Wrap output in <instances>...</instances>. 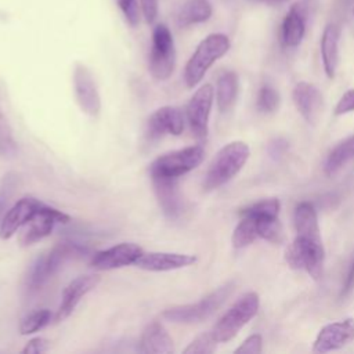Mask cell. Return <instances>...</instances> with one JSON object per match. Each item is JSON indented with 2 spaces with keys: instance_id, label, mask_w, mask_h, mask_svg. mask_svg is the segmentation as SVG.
<instances>
[{
  "instance_id": "cell-40",
  "label": "cell",
  "mask_w": 354,
  "mask_h": 354,
  "mask_svg": "<svg viewBox=\"0 0 354 354\" xmlns=\"http://www.w3.org/2000/svg\"><path fill=\"white\" fill-rule=\"evenodd\" d=\"M267 1H278V0H267Z\"/></svg>"
},
{
  "instance_id": "cell-7",
  "label": "cell",
  "mask_w": 354,
  "mask_h": 354,
  "mask_svg": "<svg viewBox=\"0 0 354 354\" xmlns=\"http://www.w3.org/2000/svg\"><path fill=\"white\" fill-rule=\"evenodd\" d=\"M205 158V149L201 145H191L176 149L156 158L149 166L151 177L178 178L180 176L198 167Z\"/></svg>"
},
{
  "instance_id": "cell-37",
  "label": "cell",
  "mask_w": 354,
  "mask_h": 354,
  "mask_svg": "<svg viewBox=\"0 0 354 354\" xmlns=\"http://www.w3.org/2000/svg\"><path fill=\"white\" fill-rule=\"evenodd\" d=\"M48 350V342L43 337H35L29 340L22 348L24 354H41Z\"/></svg>"
},
{
  "instance_id": "cell-35",
  "label": "cell",
  "mask_w": 354,
  "mask_h": 354,
  "mask_svg": "<svg viewBox=\"0 0 354 354\" xmlns=\"http://www.w3.org/2000/svg\"><path fill=\"white\" fill-rule=\"evenodd\" d=\"M351 111H354V88L346 91V93L340 97L339 102L336 104L335 113H336V115H344V113L351 112Z\"/></svg>"
},
{
  "instance_id": "cell-29",
  "label": "cell",
  "mask_w": 354,
  "mask_h": 354,
  "mask_svg": "<svg viewBox=\"0 0 354 354\" xmlns=\"http://www.w3.org/2000/svg\"><path fill=\"white\" fill-rule=\"evenodd\" d=\"M278 105H279L278 91L268 84L263 86L257 95V109L263 113H272L278 109Z\"/></svg>"
},
{
  "instance_id": "cell-2",
  "label": "cell",
  "mask_w": 354,
  "mask_h": 354,
  "mask_svg": "<svg viewBox=\"0 0 354 354\" xmlns=\"http://www.w3.org/2000/svg\"><path fill=\"white\" fill-rule=\"evenodd\" d=\"M86 253L87 249L75 242L58 243L47 254L37 257L32 264L26 277V289L29 292H37L53 275L61 270L66 261L79 259Z\"/></svg>"
},
{
  "instance_id": "cell-16",
  "label": "cell",
  "mask_w": 354,
  "mask_h": 354,
  "mask_svg": "<svg viewBox=\"0 0 354 354\" xmlns=\"http://www.w3.org/2000/svg\"><path fill=\"white\" fill-rule=\"evenodd\" d=\"M196 261V256L187 253H169V252H148L142 253L136 261V267L145 271H171L192 266Z\"/></svg>"
},
{
  "instance_id": "cell-9",
  "label": "cell",
  "mask_w": 354,
  "mask_h": 354,
  "mask_svg": "<svg viewBox=\"0 0 354 354\" xmlns=\"http://www.w3.org/2000/svg\"><path fill=\"white\" fill-rule=\"evenodd\" d=\"M213 97L214 90L212 84H203L195 91V94L187 104V122L189 124L192 134L199 140H205L207 136Z\"/></svg>"
},
{
  "instance_id": "cell-31",
  "label": "cell",
  "mask_w": 354,
  "mask_h": 354,
  "mask_svg": "<svg viewBox=\"0 0 354 354\" xmlns=\"http://www.w3.org/2000/svg\"><path fill=\"white\" fill-rule=\"evenodd\" d=\"M17 144L12 137V131L10 129V124L7 123V119L0 111V156H8L15 153Z\"/></svg>"
},
{
  "instance_id": "cell-28",
  "label": "cell",
  "mask_w": 354,
  "mask_h": 354,
  "mask_svg": "<svg viewBox=\"0 0 354 354\" xmlns=\"http://www.w3.org/2000/svg\"><path fill=\"white\" fill-rule=\"evenodd\" d=\"M51 321V313L46 308L37 310L35 313H30L28 317H25L19 325L21 335H30L35 333L44 326H47Z\"/></svg>"
},
{
  "instance_id": "cell-30",
  "label": "cell",
  "mask_w": 354,
  "mask_h": 354,
  "mask_svg": "<svg viewBox=\"0 0 354 354\" xmlns=\"http://www.w3.org/2000/svg\"><path fill=\"white\" fill-rule=\"evenodd\" d=\"M217 343L218 342L214 339L212 332L202 333L188 344L184 354H210L216 350Z\"/></svg>"
},
{
  "instance_id": "cell-22",
  "label": "cell",
  "mask_w": 354,
  "mask_h": 354,
  "mask_svg": "<svg viewBox=\"0 0 354 354\" xmlns=\"http://www.w3.org/2000/svg\"><path fill=\"white\" fill-rule=\"evenodd\" d=\"M339 37L340 29L335 24H328L321 36V58L326 76L333 79L339 64Z\"/></svg>"
},
{
  "instance_id": "cell-12",
  "label": "cell",
  "mask_w": 354,
  "mask_h": 354,
  "mask_svg": "<svg viewBox=\"0 0 354 354\" xmlns=\"http://www.w3.org/2000/svg\"><path fill=\"white\" fill-rule=\"evenodd\" d=\"M142 253V248L138 246L137 243L123 242L94 253L91 259V267L100 271L126 267L130 264H136V261L141 257Z\"/></svg>"
},
{
  "instance_id": "cell-14",
  "label": "cell",
  "mask_w": 354,
  "mask_h": 354,
  "mask_svg": "<svg viewBox=\"0 0 354 354\" xmlns=\"http://www.w3.org/2000/svg\"><path fill=\"white\" fill-rule=\"evenodd\" d=\"M354 340V318H346L325 325L317 335L314 351L328 353L339 350Z\"/></svg>"
},
{
  "instance_id": "cell-41",
  "label": "cell",
  "mask_w": 354,
  "mask_h": 354,
  "mask_svg": "<svg viewBox=\"0 0 354 354\" xmlns=\"http://www.w3.org/2000/svg\"><path fill=\"white\" fill-rule=\"evenodd\" d=\"M353 12H354V11H353Z\"/></svg>"
},
{
  "instance_id": "cell-10",
  "label": "cell",
  "mask_w": 354,
  "mask_h": 354,
  "mask_svg": "<svg viewBox=\"0 0 354 354\" xmlns=\"http://www.w3.org/2000/svg\"><path fill=\"white\" fill-rule=\"evenodd\" d=\"M66 221H69L68 214L44 203L40 212L22 227V231L19 234V243L24 246L33 245L48 236L57 223Z\"/></svg>"
},
{
  "instance_id": "cell-8",
  "label": "cell",
  "mask_w": 354,
  "mask_h": 354,
  "mask_svg": "<svg viewBox=\"0 0 354 354\" xmlns=\"http://www.w3.org/2000/svg\"><path fill=\"white\" fill-rule=\"evenodd\" d=\"M176 66V47L170 29L165 24H158L152 32V44L148 58V69L158 80L171 76Z\"/></svg>"
},
{
  "instance_id": "cell-11",
  "label": "cell",
  "mask_w": 354,
  "mask_h": 354,
  "mask_svg": "<svg viewBox=\"0 0 354 354\" xmlns=\"http://www.w3.org/2000/svg\"><path fill=\"white\" fill-rule=\"evenodd\" d=\"M44 206V203L33 196H24L18 199L3 216L0 221V236L3 239L11 238L28 221H30Z\"/></svg>"
},
{
  "instance_id": "cell-23",
  "label": "cell",
  "mask_w": 354,
  "mask_h": 354,
  "mask_svg": "<svg viewBox=\"0 0 354 354\" xmlns=\"http://www.w3.org/2000/svg\"><path fill=\"white\" fill-rule=\"evenodd\" d=\"M213 8L209 0H187L177 11L176 22L178 28L206 22L212 17Z\"/></svg>"
},
{
  "instance_id": "cell-32",
  "label": "cell",
  "mask_w": 354,
  "mask_h": 354,
  "mask_svg": "<svg viewBox=\"0 0 354 354\" xmlns=\"http://www.w3.org/2000/svg\"><path fill=\"white\" fill-rule=\"evenodd\" d=\"M15 176L14 174H7L4 176L1 184H0V221L4 216V213L8 210L7 205L10 202V198L12 195V191L15 188Z\"/></svg>"
},
{
  "instance_id": "cell-21",
  "label": "cell",
  "mask_w": 354,
  "mask_h": 354,
  "mask_svg": "<svg viewBox=\"0 0 354 354\" xmlns=\"http://www.w3.org/2000/svg\"><path fill=\"white\" fill-rule=\"evenodd\" d=\"M140 351L145 354H170L174 351L173 339L160 322L153 321L145 326L140 339Z\"/></svg>"
},
{
  "instance_id": "cell-19",
  "label": "cell",
  "mask_w": 354,
  "mask_h": 354,
  "mask_svg": "<svg viewBox=\"0 0 354 354\" xmlns=\"http://www.w3.org/2000/svg\"><path fill=\"white\" fill-rule=\"evenodd\" d=\"M292 98L296 109L308 123H315L321 115L324 98L318 87L308 82H300L295 86Z\"/></svg>"
},
{
  "instance_id": "cell-1",
  "label": "cell",
  "mask_w": 354,
  "mask_h": 354,
  "mask_svg": "<svg viewBox=\"0 0 354 354\" xmlns=\"http://www.w3.org/2000/svg\"><path fill=\"white\" fill-rule=\"evenodd\" d=\"M250 149L243 141H232L224 145L213 158L203 180L206 191L216 189L235 177L246 165Z\"/></svg>"
},
{
  "instance_id": "cell-6",
  "label": "cell",
  "mask_w": 354,
  "mask_h": 354,
  "mask_svg": "<svg viewBox=\"0 0 354 354\" xmlns=\"http://www.w3.org/2000/svg\"><path fill=\"white\" fill-rule=\"evenodd\" d=\"M286 261L295 270H304L313 279L318 281L324 272L325 252L321 238L296 235L286 250Z\"/></svg>"
},
{
  "instance_id": "cell-27",
  "label": "cell",
  "mask_w": 354,
  "mask_h": 354,
  "mask_svg": "<svg viewBox=\"0 0 354 354\" xmlns=\"http://www.w3.org/2000/svg\"><path fill=\"white\" fill-rule=\"evenodd\" d=\"M241 216H242V218L236 224V227L232 232V238H231L232 245L236 249L249 246L250 243L254 242L256 238H259L256 218L249 214H241Z\"/></svg>"
},
{
  "instance_id": "cell-3",
  "label": "cell",
  "mask_w": 354,
  "mask_h": 354,
  "mask_svg": "<svg viewBox=\"0 0 354 354\" xmlns=\"http://www.w3.org/2000/svg\"><path fill=\"white\" fill-rule=\"evenodd\" d=\"M230 39L223 33L206 36L196 47L184 69V80L188 87H195L209 68L230 50Z\"/></svg>"
},
{
  "instance_id": "cell-13",
  "label": "cell",
  "mask_w": 354,
  "mask_h": 354,
  "mask_svg": "<svg viewBox=\"0 0 354 354\" xmlns=\"http://www.w3.org/2000/svg\"><path fill=\"white\" fill-rule=\"evenodd\" d=\"M75 97L82 111L90 116H97L101 109V98L95 80L87 66L79 64L73 72Z\"/></svg>"
},
{
  "instance_id": "cell-34",
  "label": "cell",
  "mask_w": 354,
  "mask_h": 354,
  "mask_svg": "<svg viewBox=\"0 0 354 354\" xmlns=\"http://www.w3.org/2000/svg\"><path fill=\"white\" fill-rule=\"evenodd\" d=\"M263 351V339L260 335H250L243 343L235 348V354H260Z\"/></svg>"
},
{
  "instance_id": "cell-33",
  "label": "cell",
  "mask_w": 354,
  "mask_h": 354,
  "mask_svg": "<svg viewBox=\"0 0 354 354\" xmlns=\"http://www.w3.org/2000/svg\"><path fill=\"white\" fill-rule=\"evenodd\" d=\"M119 8L130 26H137L140 22V6L137 0H118Z\"/></svg>"
},
{
  "instance_id": "cell-25",
  "label": "cell",
  "mask_w": 354,
  "mask_h": 354,
  "mask_svg": "<svg viewBox=\"0 0 354 354\" xmlns=\"http://www.w3.org/2000/svg\"><path fill=\"white\" fill-rule=\"evenodd\" d=\"M238 95V76L235 72H224L216 86V101L220 112H227L235 104Z\"/></svg>"
},
{
  "instance_id": "cell-15",
  "label": "cell",
  "mask_w": 354,
  "mask_h": 354,
  "mask_svg": "<svg viewBox=\"0 0 354 354\" xmlns=\"http://www.w3.org/2000/svg\"><path fill=\"white\" fill-rule=\"evenodd\" d=\"M158 203L163 214L170 220H177L184 212V201L178 191V178L151 177Z\"/></svg>"
},
{
  "instance_id": "cell-26",
  "label": "cell",
  "mask_w": 354,
  "mask_h": 354,
  "mask_svg": "<svg viewBox=\"0 0 354 354\" xmlns=\"http://www.w3.org/2000/svg\"><path fill=\"white\" fill-rule=\"evenodd\" d=\"M351 159H354V136L343 140L329 152L324 170L328 176H333Z\"/></svg>"
},
{
  "instance_id": "cell-5",
  "label": "cell",
  "mask_w": 354,
  "mask_h": 354,
  "mask_svg": "<svg viewBox=\"0 0 354 354\" xmlns=\"http://www.w3.org/2000/svg\"><path fill=\"white\" fill-rule=\"evenodd\" d=\"M260 299L256 292H248L241 296L216 322L212 335L218 343L234 339L238 332L257 314Z\"/></svg>"
},
{
  "instance_id": "cell-36",
  "label": "cell",
  "mask_w": 354,
  "mask_h": 354,
  "mask_svg": "<svg viewBox=\"0 0 354 354\" xmlns=\"http://www.w3.org/2000/svg\"><path fill=\"white\" fill-rule=\"evenodd\" d=\"M353 290H354V256L351 257V260H350L348 264H347L346 277H344V279H343L340 296H342V297H347Z\"/></svg>"
},
{
  "instance_id": "cell-39",
  "label": "cell",
  "mask_w": 354,
  "mask_h": 354,
  "mask_svg": "<svg viewBox=\"0 0 354 354\" xmlns=\"http://www.w3.org/2000/svg\"><path fill=\"white\" fill-rule=\"evenodd\" d=\"M286 148H288V142L281 140V138H278V140H275V141H272L270 144L268 151H270L271 156H279V155H282L286 151Z\"/></svg>"
},
{
  "instance_id": "cell-24",
  "label": "cell",
  "mask_w": 354,
  "mask_h": 354,
  "mask_svg": "<svg viewBox=\"0 0 354 354\" xmlns=\"http://www.w3.org/2000/svg\"><path fill=\"white\" fill-rule=\"evenodd\" d=\"M293 223L297 235L321 238L317 212L311 203L301 202L296 206L293 213Z\"/></svg>"
},
{
  "instance_id": "cell-18",
  "label": "cell",
  "mask_w": 354,
  "mask_h": 354,
  "mask_svg": "<svg viewBox=\"0 0 354 354\" xmlns=\"http://www.w3.org/2000/svg\"><path fill=\"white\" fill-rule=\"evenodd\" d=\"M98 282H100V277L91 275V274L80 275L73 281H71L62 292V297H61L62 300L57 311L55 319L64 321L65 318H68L79 304L80 299L86 296L88 292H91L98 285Z\"/></svg>"
},
{
  "instance_id": "cell-4",
  "label": "cell",
  "mask_w": 354,
  "mask_h": 354,
  "mask_svg": "<svg viewBox=\"0 0 354 354\" xmlns=\"http://www.w3.org/2000/svg\"><path fill=\"white\" fill-rule=\"evenodd\" d=\"M234 288H235V282L230 281L221 285L220 288H217L216 290H213L212 293H209L207 296L202 297L196 303L166 308L162 313V317L167 321L177 322V324L202 322L223 306V303L234 292Z\"/></svg>"
},
{
  "instance_id": "cell-17",
  "label": "cell",
  "mask_w": 354,
  "mask_h": 354,
  "mask_svg": "<svg viewBox=\"0 0 354 354\" xmlns=\"http://www.w3.org/2000/svg\"><path fill=\"white\" fill-rule=\"evenodd\" d=\"M184 115L177 106H162L156 109L148 118V134L152 138L162 137L165 134L180 136L184 130Z\"/></svg>"
},
{
  "instance_id": "cell-20",
  "label": "cell",
  "mask_w": 354,
  "mask_h": 354,
  "mask_svg": "<svg viewBox=\"0 0 354 354\" xmlns=\"http://www.w3.org/2000/svg\"><path fill=\"white\" fill-rule=\"evenodd\" d=\"M308 7L306 1L295 3L285 15L281 26V40L285 47H297L306 32Z\"/></svg>"
},
{
  "instance_id": "cell-38",
  "label": "cell",
  "mask_w": 354,
  "mask_h": 354,
  "mask_svg": "<svg viewBox=\"0 0 354 354\" xmlns=\"http://www.w3.org/2000/svg\"><path fill=\"white\" fill-rule=\"evenodd\" d=\"M140 7L147 24H152L158 15V0H140Z\"/></svg>"
}]
</instances>
